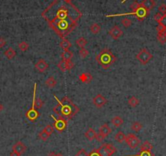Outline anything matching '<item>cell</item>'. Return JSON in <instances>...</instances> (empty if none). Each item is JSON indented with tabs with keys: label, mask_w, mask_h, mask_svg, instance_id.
I'll return each instance as SVG.
<instances>
[{
	"label": "cell",
	"mask_w": 166,
	"mask_h": 156,
	"mask_svg": "<svg viewBox=\"0 0 166 156\" xmlns=\"http://www.w3.org/2000/svg\"><path fill=\"white\" fill-rule=\"evenodd\" d=\"M72 57H73V52L69 50H64V52L61 54L62 60L64 61H71Z\"/></svg>",
	"instance_id": "obj_20"
},
{
	"label": "cell",
	"mask_w": 166,
	"mask_h": 156,
	"mask_svg": "<svg viewBox=\"0 0 166 156\" xmlns=\"http://www.w3.org/2000/svg\"><path fill=\"white\" fill-rule=\"evenodd\" d=\"M156 30H157V33H159V32H163V31H165V30H166L162 26H160V25L158 24V26L156 27Z\"/></svg>",
	"instance_id": "obj_45"
},
{
	"label": "cell",
	"mask_w": 166,
	"mask_h": 156,
	"mask_svg": "<svg viewBox=\"0 0 166 156\" xmlns=\"http://www.w3.org/2000/svg\"><path fill=\"white\" fill-rule=\"evenodd\" d=\"M124 123V120L123 119L121 118L120 116H115L112 120V123L113 124L114 127H116V128H119Z\"/></svg>",
	"instance_id": "obj_22"
},
{
	"label": "cell",
	"mask_w": 166,
	"mask_h": 156,
	"mask_svg": "<svg viewBox=\"0 0 166 156\" xmlns=\"http://www.w3.org/2000/svg\"><path fill=\"white\" fill-rule=\"evenodd\" d=\"M128 104L131 107H136L139 104V101H138V99L137 98L136 96H131L128 100Z\"/></svg>",
	"instance_id": "obj_26"
},
{
	"label": "cell",
	"mask_w": 166,
	"mask_h": 156,
	"mask_svg": "<svg viewBox=\"0 0 166 156\" xmlns=\"http://www.w3.org/2000/svg\"><path fill=\"white\" fill-rule=\"evenodd\" d=\"M137 156H154V154L149 150H141Z\"/></svg>",
	"instance_id": "obj_35"
},
{
	"label": "cell",
	"mask_w": 166,
	"mask_h": 156,
	"mask_svg": "<svg viewBox=\"0 0 166 156\" xmlns=\"http://www.w3.org/2000/svg\"><path fill=\"white\" fill-rule=\"evenodd\" d=\"M88 156H100L98 152L97 149H93L90 154H88Z\"/></svg>",
	"instance_id": "obj_43"
},
{
	"label": "cell",
	"mask_w": 166,
	"mask_h": 156,
	"mask_svg": "<svg viewBox=\"0 0 166 156\" xmlns=\"http://www.w3.org/2000/svg\"><path fill=\"white\" fill-rule=\"evenodd\" d=\"M38 116L39 113L37 111L35 108H33V107H32L30 110H29L26 112V117L28 118V120L29 121H32V122L35 121L38 118Z\"/></svg>",
	"instance_id": "obj_12"
},
{
	"label": "cell",
	"mask_w": 166,
	"mask_h": 156,
	"mask_svg": "<svg viewBox=\"0 0 166 156\" xmlns=\"http://www.w3.org/2000/svg\"><path fill=\"white\" fill-rule=\"evenodd\" d=\"M96 134H97L96 132H95L92 128H90L86 132V133H85V136L86 137V139H87L88 141H93V140H94L96 138Z\"/></svg>",
	"instance_id": "obj_18"
},
{
	"label": "cell",
	"mask_w": 166,
	"mask_h": 156,
	"mask_svg": "<svg viewBox=\"0 0 166 156\" xmlns=\"http://www.w3.org/2000/svg\"><path fill=\"white\" fill-rule=\"evenodd\" d=\"M48 64L46 63V61H44L43 59H40V60L35 64V68L38 70L40 73H43L46 70L48 69Z\"/></svg>",
	"instance_id": "obj_13"
},
{
	"label": "cell",
	"mask_w": 166,
	"mask_h": 156,
	"mask_svg": "<svg viewBox=\"0 0 166 156\" xmlns=\"http://www.w3.org/2000/svg\"><path fill=\"white\" fill-rule=\"evenodd\" d=\"M26 146L22 141H17L16 144H14L12 146V150H15L16 152H18L20 155H22L26 151Z\"/></svg>",
	"instance_id": "obj_14"
},
{
	"label": "cell",
	"mask_w": 166,
	"mask_h": 156,
	"mask_svg": "<svg viewBox=\"0 0 166 156\" xmlns=\"http://www.w3.org/2000/svg\"><path fill=\"white\" fill-rule=\"evenodd\" d=\"M125 141L127 144V146L130 147L131 149H135L140 145V140L138 137L135 136L133 133H130L127 136H125Z\"/></svg>",
	"instance_id": "obj_7"
},
{
	"label": "cell",
	"mask_w": 166,
	"mask_h": 156,
	"mask_svg": "<svg viewBox=\"0 0 166 156\" xmlns=\"http://www.w3.org/2000/svg\"><path fill=\"white\" fill-rule=\"evenodd\" d=\"M59 45L61 47V48H63L64 50H68V48L72 47V43H70L68 39H64L61 41V43H60Z\"/></svg>",
	"instance_id": "obj_29"
},
{
	"label": "cell",
	"mask_w": 166,
	"mask_h": 156,
	"mask_svg": "<svg viewBox=\"0 0 166 156\" xmlns=\"http://www.w3.org/2000/svg\"><path fill=\"white\" fill-rule=\"evenodd\" d=\"M56 101H58V104L53 108V111L59 117L64 118L65 120H70L78 113L79 108L67 96L63 97L61 101L56 98Z\"/></svg>",
	"instance_id": "obj_2"
},
{
	"label": "cell",
	"mask_w": 166,
	"mask_h": 156,
	"mask_svg": "<svg viewBox=\"0 0 166 156\" xmlns=\"http://www.w3.org/2000/svg\"><path fill=\"white\" fill-rule=\"evenodd\" d=\"M114 139H115V141H117V142H123L125 140V135L122 132H119V133H117V134H116Z\"/></svg>",
	"instance_id": "obj_28"
},
{
	"label": "cell",
	"mask_w": 166,
	"mask_h": 156,
	"mask_svg": "<svg viewBox=\"0 0 166 156\" xmlns=\"http://www.w3.org/2000/svg\"><path fill=\"white\" fill-rule=\"evenodd\" d=\"M55 156H64L61 154H55Z\"/></svg>",
	"instance_id": "obj_49"
},
{
	"label": "cell",
	"mask_w": 166,
	"mask_h": 156,
	"mask_svg": "<svg viewBox=\"0 0 166 156\" xmlns=\"http://www.w3.org/2000/svg\"><path fill=\"white\" fill-rule=\"evenodd\" d=\"M158 24L160 25V26H162L166 30V13L163 14L162 17H161V20H159V22Z\"/></svg>",
	"instance_id": "obj_38"
},
{
	"label": "cell",
	"mask_w": 166,
	"mask_h": 156,
	"mask_svg": "<svg viewBox=\"0 0 166 156\" xmlns=\"http://www.w3.org/2000/svg\"><path fill=\"white\" fill-rule=\"evenodd\" d=\"M76 156H88V154L86 149H80V150L78 151Z\"/></svg>",
	"instance_id": "obj_41"
},
{
	"label": "cell",
	"mask_w": 166,
	"mask_h": 156,
	"mask_svg": "<svg viewBox=\"0 0 166 156\" xmlns=\"http://www.w3.org/2000/svg\"><path fill=\"white\" fill-rule=\"evenodd\" d=\"M79 54H80V57L81 58H86L89 55V52H88L87 49H86L85 47H82L81 49L79 50Z\"/></svg>",
	"instance_id": "obj_34"
},
{
	"label": "cell",
	"mask_w": 166,
	"mask_h": 156,
	"mask_svg": "<svg viewBox=\"0 0 166 156\" xmlns=\"http://www.w3.org/2000/svg\"><path fill=\"white\" fill-rule=\"evenodd\" d=\"M79 79L83 83H90L93 79V77L89 72H84L79 75Z\"/></svg>",
	"instance_id": "obj_16"
},
{
	"label": "cell",
	"mask_w": 166,
	"mask_h": 156,
	"mask_svg": "<svg viewBox=\"0 0 166 156\" xmlns=\"http://www.w3.org/2000/svg\"><path fill=\"white\" fill-rule=\"evenodd\" d=\"M107 103V99L104 97V96H102L101 94H98L93 98V104L96 108H102L104 105Z\"/></svg>",
	"instance_id": "obj_9"
},
{
	"label": "cell",
	"mask_w": 166,
	"mask_h": 156,
	"mask_svg": "<svg viewBox=\"0 0 166 156\" xmlns=\"http://www.w3.org/2000/svg\"><path fill=\"white\" fill-rule=\"evenodd\" d=\"M18 47H19V48L20 51H22V52H25V51H27V50L29 49V43H26V42L24 41V42H21L20 43H19Z\"/></svg>",
	"instance_id": "obj_33"
},
{
	"label": "cell",
	"mask_w": 166,
	"mask_h": 156,
	"mask_svg": "<svg viewBox=\"0 0 166 156\" xmlns=\"http://www.w3.org/2000/svg\"><path fill=\"white\" fill-rule=\"evenodd\" d=\"M158 11H159V13L165 14L166 13V4H162L159 5V7H158Z\"/></svg>",
	"instance_id": "obj_39"
},
{
	"label": "cell",
	"mask_w": 166,
	"mask_h": 156,
	"mask_svg": "<svg viewBox=\"0 0 166 156\" xmlns=\"http://www.w3.org/2000/svg\"><path fill=\"white\" fill-rule=\"evenodd\" d=\"M86 43H87V41L86 39L83 38V37H81V38H79L78 39L76 40V44L78 45V47H80L81 48L82 47H85V46L86 45Z\"/></svg>",
	"instance_id": "obj_30"
},
{
	"label": "cell",
	"mask_w": 166,
	"mask_h": 156,
	"mask_svg": "<svg viewBox=\"0 0 166 156\" xmlns=\"http://www.w3.org/2000/svg\"><path fill=\"white\" fill-rule=\"evenodd\" d=\"M99 133H102L103 135H104L105 136H108L111 133H112V129H111L110 128L108 127L107 123H104V124H102L99 128Z\"/></svg>",
	"instance_id": "obj_19"
},
{
	"label": "cell",
	"mask_w": 166,
	"mask_h": 156,
	"mask_svg": "<svg viewBox=\"0 0 166 156\" xmlns=\"http://www.w3.org/2000/svg\"><path fill=\"white\" fill-rule=\"evenodd\" d=\"M43 130L45 131L46 133H48L49 135L51 136L52 133H54V127L52 126V125H51V124H49V125H47V126H46V128Z\"/></svg>",
	"instance_id": "obj_37"
},
{
	"label": "cell",
	"mask_w": 166,
	"mask_h": 156,
	"mask_svg": "<svg viewBox=\"0 0 166 156\" xmlns=\"http://www.w3.org/2000/svg\"><path fill=\"white\" fill-rule=\"evenodd\" d=\"M68 124V121L67 120H65L64 118L59 117L58 119L55 118V123H54V127L55 128V129L59 131V132H63L64 130L66 128Z\"/></svg>",
	"instance_id": "obj_8"
},
{
	"label": "cell",
	"mask_w": 166,
	"mask_h": 156,
	"mask_svg": "<svg viewBox=\"0 0 166 156\" xmlns=\"http://www.w3.org/2000/svg\"><path fill=\"white\" fill-rule=\"evenodd\" d=\"M20 155H21L20 154H19L18 152H16V151H15V150H12V153L10 154V156H20Z\"/></svg>",
	"instance_id": "obj_46"
},
{
	"label": "cell",
	"mask_w": 166,
	"mask_h": 156,
	"mask_svg": "<svg viewBox=\"0 0 166 156\" xmlns=\"http://www.w3.org/2000/svg\"><path fill=\"white\" fill-rule=\"evenodd\" d=\"M95 60L103 69L107 70L117 61V57L110 49L104 48L95 57Z\"/></svg>",
	"instance_id": "obj_3"
},
{
	"label": "cell",
	"mask_w": 166,
	"mask_h": 156,
	"mask_svg": "<svg viewBox=\"0 0 166 156\" xmlns=\"http://www.w3.org/2000/svg\"><path fill=\"white\" fill-rule=\"evenodd\" d=\"M141 5L143 6L147 12H150L152 10L153 8L156 6V2L155 0H143L141 3Z\"/></svg>",
	"instance_id": "obj_15"
},
{
	"label": "cell",
	"mask_w": 166,
	"mask_h": 156,
	"mask_svg": "<svg viewBox=\"0 0 166 156\" xmlns=\"http://www.w3.org/2000/svg\"><path fill=\"white\" fill-rule=\"evenodd\" d=\"M46 85L50 87V88H53L55 87V85H56V80L55 79V78L53 76L49 77L46 80Z\"/></svg>",
	"instance_id": "obj_23"
},
{
	"label": "cell",
	"mask_w": 166,
	"mask_h": 156,
	"mask_svg": "<svg viewBox=\"0 0 166 156\" xmlns=\"http://www.w3.org/2000/svg\"><path fill=\"white\" fill-rule=\"evenodd\" d=\"M105 138H106V136H104V135H103L102 133H99L96 134V138H95V139L97 140L98 141H103Z\"/></svg>",
	"instance_id": "obj_40"
},
{
	"label": "cell",
	"mask_w": 166,
	"mask_h": 156,
	"mask_svg": "<svg viewBox=\"0 0 166 156\" xmlns=\"http://www.w3.org/2000/svg\"><path fill=\"white\" fill-rule=\"evenodd\" d=\"M47 156H55V154L54 152H50Z\"/></svg>",
	"instance_id": "obj_47"
},
{
	"label": "cell",
	"mask_w": 166,
	"mask_h": 156,
	"mask_svg": "<svg viewBox=\"0 0 166 156\" xmlns=\"http://www.w3.org/2000/svg\"><path fill=\"white\" fill-rule=\"evenodd\" d=\"M97 150L100 156H112L117 151V149L112 144L104 143Z\"/></svg>",
	"instance_id": "obj_6"
},
{
	"label": "cell",
	"mask_w": 166,
	"mask_h": 156,
	"mask_svg": "<svg viewBox=\"0 0 166 156\" xmlns=\"http://www.w3.org/2000/svg\"><path fill=\"white\" fill-rule=\"evenodd\" d=\"M157 40L161 44H165L166 43V30L157 33Z\"/></svg>",
	"instance_id": "obj_24"
},
{
	"label": "cell",
	"mask_w": 166,
	"mask_h": 156,
	"mask_svg": "<svg viewBox=\"0 0 166 156\" xmlns=\"http://www.w3.org/2000/svg\"><path fill=\"white\" fill-rule=\"evenodd\" d=\"M121 24H122L125 28H128V27H130V26L132 25V21H131V20H130L129 18H125V19H123V20H121Z\"/></svg>",
	"instance_id": "obj_36"
},
{
	"label": "cell",
	"mask_w": 166,
	"mask_h": 156,
	"mask_svg": "<svg viewBox=\"0 0 166 156\" xmlns=\"http://www.w3.org/2000/svg\"><path fill=\"white\" fill-rule=\"evenodd\" d=\"M66 1H71L72 2V0H66Z\"/></svg>",
	"instance_id": "obj_51"
},
{
	"label": "cell",
	"mask_w": 166,
	"mask_h": 156,
	"mask_svg": "<svg viewBox=\"0 0 166 156\" xmlns=\"http://www.w3.org/2000/svg\"><path fill=\"white\" fill-rule=\"evenodd\" d=\"M162 14L159 13V12H158V13H156L155 16H154V20H156V22H158L159 23V20H161V17H162Z\"/></svg>",
	"instance_id": "obj_42"
},
{
	"label": "cell",
	"mask_w": 166,
	"mask_h": 156,
	"mask_svg": "<svg viewBox=\"0 0 166 156\" xmlns=\"http://www.w3.org/2000/svg\"><path fill=\"white\" fill-rule=\"evenodd\" d=\"M141 150H149V151H152V149H153L152 145L149 142V141H144V142L141 145V147H140Z\"/></svg>",
	"instance_id": "obj_27"
},
{
	"label": "cell",
	"mask_w": 166,
	"mask_h": 156,
	"mask_svg": "<svg viewBox=\"0 0 166 156\" xmlns=\"http://www.w3.org/2000/svg\"><path fill=\"white\" fill-rule=\"evenodd\" d=\"M81 16V11L71 1L66 0H54L42 13L50 28L63 39L78 26Z\"/></svg>",
	"instance_id": "obj_1"
},
{
	"label": "cell",
	"mask_w": 166,
	"mask_h": 156,
	"mask_svg": "<svg viewBox=\"0 0 166 156\" xmlns=\"http://www.w3.org/2000/svg\"><path fill=\"white\" fill-rule=\"evenodd\" d=\"M153 56L149 51L146 48L140 50L139 52L137 54L136 58L142 65H146L152 59Z\"/></svg>",
	"instance_id": "obj_5"
},
{
	"label": "cell",
	"mask_w": 166,
	"mask_h": 156,
	"mask_svg": "<svg viewBox=\"0 0 166 156\" xmlns=\"http://www.w3.org/2000/svg\"><path fill=\"white\" fill-rule=\"evenodd\" d=\"M142 128H143V125L139 122H134L131 125V129L133 130V131H135L136 133H138Z\"/></svg>",
	"instance_id": "obj_31"
},
{
	"label": "cell",
	"mask_w": 166,
	"mask_h": 156,
	"mask_svg": "<svg viewBox=\"0 0 166 156\" xmlns=\"http://www.w3.org/2000/svg\"><path fill=\"white\" fill-rule=\"evenodd\" d=\"M3 104H2V103L0 102V112H1V111H3Z\"/></svg>",
	"instance_id": "obj_48"
},
{
	"label": "cell",
	"mask_w": 166,
	"mask_h": 156,
	"mask_svg": "<svg viewBox=\"0 0 166 156\" xmlns=\"http://www.w3.org/2000/svg\"><path fill=\"white\" fill-rule=\"evenodd\" d=\"M38 136H39V138L42 140V141H47V140H48L50 135H49L48 133H46L44 130H42V132H40V133H39Z\"/></svg>",
	"instance_id": "obj_32"
},
{
	"label": "cell",
	"mask_w": 166,
	"mask_h": 156,
	"mask_svg": "<svg viewBox=\"0 0 166 156\" xmlns=\"http://www.w3.org/2000/svg\"><path fill=\"white\" fill-rule=\"evenodd\" d=\"M90 29H91V33L93 34H98L100 32L101 27L99 24L94 23L91 25V28H90Z\"/></svg>",
	"instance_id": "obj_25"
},
{
	"label": "cell",
	"mask_w": 166,
	"mask_h": 156,
	"mask_svg": "<svg viewBox=\"0 0 166 156\" xmlns=\"http://www.w3.org/2000/svg\"><path fill=\"white\" fill-rule=\"evenodd\" d=\"M35 91H36V85L34 87V94H33V108H35L36 110L42 108L43 106V101H42L41 98H37L35 96Z\"/></svg>",
	"instance_id": "obj_17"
},
{
	"label": "cell",
	"mask_w": 166,
	"mask_h": 156,
	"mask_svg": "<svg viewBox=\"0 0 166 156\" xmlns=\"http://www.w3.org/2000/svg\"><path fill=\"white\" fill-rule=\"evenodd\" d=\"M131 8H132V12L130 13H122V14H115V15H108L107 16V17H121V16H134L136 17L139 20H143L145 18L147 17L149 15V12L144 8V7L141 5V4H137V3H133L131 5Z\"/></svg>",
	"instance_id": "obj_4"
},
{
	"label": "cell",
	"mask_w": 166,
	"mask_h": 156,
	"mask_svg": "<svg viewBox=\"0 0 166 156\" xmlns=\"http://www.w3.org/2000/svg\"><path fill=\"white\" fill-rule=\"evenodd\" d=\"M127 0H123V1H122V4H124V3H125V2H126Z\"/></svg>",
	"instance_id": "obj_50"
},
{
	"label": "cell",
	"mask_w": 166,
	"mask_h": 156,
	"mask_svg": "<svg viewBox=\"0 0 166 156\" xmlns=\"http://www.w3.org/2000/svg\"><path fill=\"white\" fill-rule=\"evenodd\" d=\"M108 34L113 39H120V37L123 35V31L120 29V27L117 26H113L112 29H111L109 31H108Z\"/></svg>",
	"instance_id": "obj_11"
},
{
	"label": "cell",
	"mask_w": 166,
	"mask_h": 156,
	"mask_svg": "<svg viewBox=\"0 0 166 156\" xmlns=\"http://www.w3.org/2000/svg\"><path fill=\"white\" fill-rule=\"evenodd\" d=\"M74 66V63L72 61H64L62 60L58 64V67L59 70L63 71V72H65L67 70H72Z\"/></svg>",
	"instance_id": "obj_10"
},
{
	"label": "cell",
	"mask_w": 166,
	"mask_h": 156,
	"mask_svg": "<svg viewBox=\"0 0 166 156\" xmlns=\"http://www.w3.org/2000/svg\"><path fill=\"white\" fill-rule=\"evenodd\" d=\"M16 51L12 48V47H9V48H7V49L4 52V56L8 59V60H12V58L15 57L16 56Z\"/></svg>",
	"instance_id": "obj_21"
},
{
	"label": "cell",
	"mask_w": 166,
	"mask_h": 156,
	"mask_svg": "<svg viewBox=\"0 0 166 156\" xmlns=\"http://www.w3.org/2000/svg\"><path fill=\"white\" fill-rule=\"evenodd\" d=\"M6 40L4 39L3 38H2V37H0V48H2V47H3L6 45Z\"/></svg>",
	"instance_id": "obj_44"
}]
</instances>
